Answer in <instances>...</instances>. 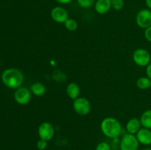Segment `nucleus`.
Masks as SVG:
<instances>
[{
	"label": "nucleus",
	"instance_id": "obj_1",
	"mask_svg": "<svg viewBox=\"0 0 151 150\" xmlns=\"http://www.w3.org/2000/svg\"><path fill=\"white\" fill-rule=\"evenodd\" d=\"M1 81L4 85L10 88H19L24 82V75L19 69L10 68L3 71Z\"/></svg>",
	"mask_w": 151,
	"mask_h": 150
},
{
	"label": "nucleus",
	"instance_id": "obj_2",
	"mask_svg": "<svg viewBox=\"0 0 151 150\" xmlns=\"http://www.w3.org/2000/svg\"><path fill=\"white\" fill-rule=\"evenodd\" d=\"M100 128L102 132L110 138L118 137L122 131V125L119 121L112 117H107L103 119L100 124Z\"/></svg>",
	"mask_w": 151,
	"mask_h": 150
},
{
	"label": "nucleus",
	"instance_id": "obj_3",
	"mask_svg": "<svg viewBox=\"0 0 151 150\" xmlns=\"http://www.w3.org/2000/svg\"><path fill=\"white\" fill-rule=\"evenodd\" d=\"M134 62L139 66H147L150 63L151 56L147 50L144 49H137L133 53Z\"/></svg>",
	"mask_w": 151,
	"mask_h": 150
},
{
	"label": "nucleus",
	"instance_id": "obj_4",
	"mask_svg": "<svg viewBox=\"0 0 151 150\" xmlns=\"http://www.w3.org/2000/svg\"><path fill=\"white\" fill-rule=\"evenodd\" d=\"M74 110L81 116H86L91 111V104L87 99L84 97H78L74 100Z\"/></svg>",
	"mask_w": 151,
	"mask_h": 150
},
{
	"label": "nucleus",
	"instance_id": "obj_5",
	"mask_svg": "<svg viewBox=\"0 0 151 150\" xmlns=\"http://www.w3.org/2000/svg\"><path fill=\"white\" fill-rule=\"evenodd\" d=\"M139 143L135 135L126 134L120 141V150H138Z\"/></svg>",
	"mask_w": 151,
	"mask_h": 150
},
{
	"label": "nucleus",
	"instance_id": "obj_6",
	"mask_svg": "<svg viewBox=\"0 0 151 150\" xmlns=\"http://www.w3.org/2000/svg\"><path fill=\"white\" fill-rule=\"evenodd\" d=\"M55 130L52 124L50 122H43L39 125L38 134L40 139L49 141L54 136Z\"/></svg>",
	"mask_w": 151,
	"mask_h": 150
},
{
	"label": "nucleus",
	"instance_id": "obj_7",
	"mask_svg": "<svg viewBox=\"0 0 151 150\" xmlns=\"http://www.w3.org/2000/svg\"><path fill=\"white\" fill-rule=\"evenodd\" d=\"M137 24L139 27L146 28L151 26V10L148 9H142L137 13L136 18Z\"/></svg>",
	"mask_w": 151,
	"mask_h": 150
},
{
	"label": "nucleus",
	"instance_id": "obj_8",
	"mask_svg": "<svg viewBox=\"0 0 151 150\" xmlns=\"http://www.w3.org/2000/svg\"><path fill=\"white\" fill-rule=\"evenodd\" d=\"M15 101L19 104H27L31 99L30 91L24 87H20L17 88L14 93Z\"/></svg>",
	"mask_w": 151,
	"mask_h": 150
},
{
	"label": "nucleus",
	"instance_id": "obj_9",
	"mask_svg": "<svg viewBox=\"0 0 151 150\" xmlns=\"http://www.w3.org/2000/svg\"><path fill=\"white\" fill-rule=\"evenodd\" d=\"M51 18L54 21L57 22L59 24H64V22L69 19V13L67 10L62 7H55L54 8L52 9Z\"/></svg>",
	"mask_w": 151,
	"mask_h": 150
},
{
	"label": "nucleus",
	"instance_id": "obj_10",
	"mask_svg": "<svg viewBox=\"0 0 151 150\" xmlns=\"http://www.w3.org/2000/svg\"><path fill=\"white\" fill-rule=\"evenodd\" d=\"M139 143L143 145L148 146L151 144V130L147 128H141L136 134Z\"/></svg>",
	"mask_w": 151,
	"mask_h": 150
},
{
	"label": "nucleus",
	"instance_id": "obj_11",
	"mask_svg": "<svg viewBox=\"0 0 151 150\" xmlns=\"http://www.w3.org/2000/svg\"><path fill=\"white\" fill-rule=\"evenodd\" d=\"M94 8L99 14H106L111 8V0H97Z\"/></svg>",
	"mask_w": 151,
	"mask_h": 150
},
{
	"label": "nucleus",
	"instance_id": "obj_12",
	"mask_svg": "<svg viewBox=\"0 0 151 150\" xmlns=\"http://www.w3.org/2000/svg\"><path fill=\"white\" fill-rule=\"evenodd\" d=\"M141 121L138 119L133 118L130 119L126 124V130L129 134L135 135L141 129Z\"/></svg>",
	"mask_w": 151,
	"mask_h": 150
},
{
	"label": "nucleus",
	"instance_id": "obj_13",
	"mask_svg": "<svg viewBox=\"0 0 151 150\" xmlns=\"http://www.w3.org/2000/svg\"><path fill=\"white\" fill-rule=\"evenodd\" d=\"M66 94L69 98L73 100L78 98L80 94V88L78 84L75 82L69 83L66 87Z\"/></svg>",
	"mask_w": 151,
	"mask_h": 150
},
{
	"label": "nucleus",
	"instance_id": "obj_14",
	"mask_svg": "<svg viewBox=\"0 0 151 150\" xmlns=\"http://www.w3.org/2000/svg\"><path fill=\"white\" fill-rule=\"evenodd\" d=\"M30 91L35 96H41L46 93V87L41 82H35L30 86Z\"/></svg>",
	"mask_w": 151,
	"mask_h": 150
},
{
	"label": "nucleus",
	"instance_id": "obj_15",
	"mask_svg": "<svg viewBox=\"0 0 151 150\" xmlns=\"http://www.w3.org/2000/svg\"><path fill=\"white\" fill-rule=\"evenodd\" d=\"M140 121L143 127L151 129V110H146L142 114Z\"/></svg>",
	"mask_w": 151,
	"mask_h": 150
},
{
	"label": "nucleus",
	"instance_id": "obj_16",
	"mask_svg": "<svg viewBox=\"0 0 151 150\" xmlns=\"http://www.w3.org/2000/svg\"><path fill=\"white\" fill-rule=\"evenodd\" d=\"M137 85L139 89H148L151 87V80L147 76H142L137 81Z\"/></svg>",
	"mask_w": 151,
	"mask_h": 150
},
{
	"label": "nucleus",
	"instance_id": "obj_17",
	"mask_svg": "<svg viewBox=\"0 0 151 150\" xmlns=\"http://www.w3.org/2000/svg\"><path fill=\"white\" fill-rule=\"evenodd\" d=\"M64 26L69 31H75L78 28V23L73 19H68L64 22Z\"/></svg>",
	"mask_w": 151,
	"mask_h": 150
},
{
	"label": "nucleus",
	"instance_id": "obj_18",
	"mask_svg": "<svg viewBox=\"0 0 151 150\" xmlns=\"http://www.w3.org/2000/svg\"><path fill=\"white\" fill-rule=\"evenodd\" d=\"M124 7L123 0H111V7L115 10H120Z\"/></svg>",
	"mask_w": 151,
	"mask_h": 150
},
{
	"label": "nucleus",
	"instance_id": "obj_19",
	"mask_svg": "<svg viewBox=\"0 0 151 150\" xmlns=\"http://www.w3.org/2000/svg\"><path fill=\"white\" fill-rule=\"evenodd\" d=\"M78 4L83 8H89L94 4L95 0H77Z\"/></svg>",
	"mask_w": 151,
	"mask_h": 150
},
{
	"label": "nucleus",
	"instance_id": "obj_20",
	"mask_svg": "<svg viewBox=\"0 0 151 150\" xmlns=\"http://www.w3.org/2000/svg\"><path fill=\"white\" fill-rule=\"evenodd\" d=\"M95 150H111V147L109 144L106 142H101L97 144Z\"/></svg>",
	"mask_w": 151,
	"mask_h": 150
},
{
	"label": "nucleus",
	"instance_id": "obj_21",
	"mask_svg": "<svg viewBox=\"0 0 151 150\" xmlns=\"http://www.w3.org/2000/svg\"><path fill=\"white\" fill-rule=\"evenodd\" d=\"M47 146V141L40 139L37 142V148L38 150H44Z\"/></svg>",
	"mask_w": 151,
	"mask_h": 150
},
{
	"label": "nucleus",
	"instance_id": "obj_22",
	"mask_svg": "<svg viewBox=\"0 0 151 150\" xmlns=\"http://www.w3.org/2000/svg\"><path fill=\"white\" fill-rule=\"evenodd\" d=\"M145 38L147 41L151 42V26L146 28L145 30Z\"/></svg>",
	"mask_w": 151,
	"mask_h": 150
},
{
	"label": "nucleus",
	"instance_id": "obj_23",
	"mask_svg": "<svg viewBox=\"0 0 151 150\" xmlns=\"http://www.w3.org/2000/svg\"><path fill=\"white\" fill-rule=\"evenodd\" d=\"M146 74H147V76L151 80V63L147 66L146 69Z\"/></svg>",
	"mask_w": 151,
	"mask_h": 150
},
{
	"label": "nucleus",
	"instance_id": "obj_24",
	"mask_svg": "<svg viewBox=\"0 0 151 150\" xmlns=\"http://www.w3.org/2000/svg\"><path fill=\"white\" fill-rule=\"evenodd\" d=\"M55 1L60 3V4H68V3L71 2L72 0H55Z\"/></svg>",
	"mask_w": 151,
	"mask_h": 150
},
{
	"label": "nucleus",
	"instance_id": "obj_25",
	"mask_svg": "<svg viewBox=\"0 0 151 150\" xmlns=\"http://www.w3.org/2000/svg\"><path fill=\"white\" fill-rule=\"evenodd\" d=\"M145 3L147 7L151 10V0H145Z\"/></svg>",
	"mask_w": 151,
	"mask_h": 150
}]
</instances>
